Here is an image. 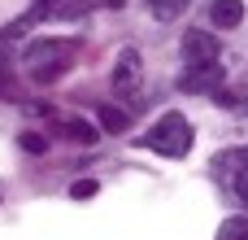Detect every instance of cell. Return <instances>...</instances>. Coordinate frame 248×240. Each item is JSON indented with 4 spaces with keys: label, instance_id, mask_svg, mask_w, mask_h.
I'll use <instances>...</instances> for the list:
<instances>
[{
    "label": "cell",
    "instance_id": "obj_1",
    "mask_svg": "<svg viewBox=\"0 0 248 240\" xmlns=\"http://www.w3.org/2000/svg\"><path fill=\"white\" fill-rule=\"evenodd\" d=\"M192 140H196V136H192V122L170 109V114H161V118L153 122V131L140 136L135 144H140V149H153V153H161V157H187V153H192Z\"/></svg>",
    "mask_w": 248,
    "mask_h": 240
},
{
    "label": "cell",
    "instance_id": "obj_2",
    "mask_svg": "<svg viewBox=\"0 0 248 240\" xmlns=\"http://www.w3.org/2000/svg\"><path fill=\"white\" fill-rule=\"evenodd\" d=\"M78 57V39H35L22 48V66L39 70V66H70Z\"/></svg>",
    "mask_w": 248,
    "mask_h": 240
},
{
    "label": "cell",
    "instance_id": "obj_3",
    "mask_svg": "<svg viewBox=\"0 0 248 240\" xmlns=\"http://www.w3.org/2000/svg\"><path fill=\"white\" fill-rule=\"evenodd\" d=\"M222 79H227V70H222L218 57H214V61H196V66H187V74L179 79V87L192 92V96H205V92L214 96V92L222 87Z\"/></svg>",
    "mask_w": 248,
    "mask_h": 240
},
{
    "label": "cell",
    "instance_id": "obj_4",
    "mask_svg": "<svg viewBox=\"0 0 248 240\" xmlns=\"http://www.w3.org/2000/svg\"><path fill=\"white\" fill-rule=\"evenodd\" d=\"M218 57V35L214 31H183V61L196 66V61H214Z\"/></svg>",
    "mask_w": 248,
    "mask_h": 240
},
{
    "label": "cell",
    "instance_id": "obj_5",
    "mask_svg": "<svg viewBox=\"0 0 248 240\" xmlns=\"http://www.w3.org/2000/svg\"><path fill=\"white\" fill-rule=\"evenodd\" d=\"M135 83H140V52L122 48L118 61H113V87L118 92H135Z\"/></svg>",
    "mask_w": 248,
    "mask_h": 240
},
{
    "label": "cell",
    "instance_id": "obj_6",
    "mask_svg": "<svg viewBox=\"0 0 248 240\" xmlns=\"http://www.w3.org/2000/svg\"><path fill=\"white\" fill-rule=\"evenodd\" d=\"M209 17H214L218 31H235V26L244 22V4H240V0H214Z\"/></svg>",
    "mask_w": 248,
    "mask_h": 240
},
{
    "label": "cell",
    "instance_id": "obj_7",
    "mask_svg": "<svg viewBox=\"0 0 248 240\" xmlns=\"http://www.w3.org/2000/svg\"><path fill=\"white\" fill-rule=\"evenodd\" d=\"M214 105L227 109V114H235V118H244L248 114V87H218L214 92Z\"/></svg>",
    "mask_w": 248,
    "mask_h": 240
},
{
    "label": "cell",
    "instance_id": "obj_8",
    "mask_svg": "<svg viewBox=\"0 0 248 240\" xmlns=\"http://www.w3.org/2000/svg\"><path fill=\"white\" fill-rule=\"evenodd\" d=\"M61 136H70V140H78V144H96V140H100V127L87 122V118H65V122H61Z\"/></svg>",
    "mask_w": 248,
    "mask_h": 240
},
{
    "label": "cell",
    "instance_id": "obj_9",
    "mask_svg": "<svg viewBox=\"0 0 248 240\" xmlns=\"http://www.w3.org/2000/svg\"><path fill=\"white\" fill-rule=\"evenodd\" d=\"M96 118H100V131H109V136H118V131H126V127H131V114H126V109H118V105H100V109H96Z\"/></svg>",
    "mask_w": 248,
    "mask_h": 240
},
{
    "label": "cell",
    "instance_id": "obj_10",
    "mask_svg": "<svg viewBox=\"0 0 248 240\" xmlns=\"http://www.w3.org/2000/svg\"><path fill=\"white\" fill-rule=\"evenodd\" d=\"M192 0H148V9H153V17H161V22H174L183 9H187Z\"/></svg>",
    "mask_w": 248,
    "mask_h": 240
},
{
    "label": "cell",
    "instance_id": "obj_11",
    "mask_svg": "<svg viewBox=\"0 0 248 240\" xmlns=\"http://www.w3.org/2000/svg\"><path fill=\"white\" fill-rule=\"evenodd\" d=\"M231 175H235V197L248 206V153H240V162L231 166Z\"/></svg>",
    "mask_w": 248,
    "mask_h": 240
},
{
    "label": "cell",
    "instance_id": "obj_12",
    "mask_svg": "<svg viewBox=\"0 0 248 240\" xmlns=\"http://www.w3.org/2000/svg\"><path fill=\"white\" fill-rule=\"evenodd\" d=\"M96 192H100L96 179H74V184H70V197H74V201H87V197H96Z\"/></svg>",
    "mask_w": 248,
    "mask_h": 240
},
{
    "label": "cell",
    "instance_id": "obj_13",
    "mask_svg": "<svg viewBox=\"0 0 248 240\" xmlns=\"http://www.w3.org/2000/svg\"><path fill=\"white\" fill-rule=\"evenodd\" d=\"M22 149H26L31 157H39V153H48V140H44V136H35V131H26V136H22Z\"/></svg>",
    "mask_w": 248,
    "mask_h": 240
},
{
    "label": "cell",
    "instance_id": "obj_14",
    "mask_svg": "<svg viewBox=\"0 0 248 240\" xmlns=\"http://www.w3.org/2000/svg\"><path fill=\"white\" fill-rule=\"evenodd\" d=\"M218 236H222V240H231V236H248V219H227Z\"/></svg>",
    "mask_w": 248,
    "mask_h": 240
},
{
    "label": "cell",
    "instance_id": "obj_15",
    "mask_svg": "<svg viewBox=\"0 0 248 240\" xmlns=\"http://www.w3.org/2000/svg\"><path fill=\"white\" fill-rule=\"evenodd\" d=\"M39 4H44V9H52V4H57V0H39Z\"/></svg>",
    "mask_w": 248,
    "mask_h": 240
}]
</instances>
